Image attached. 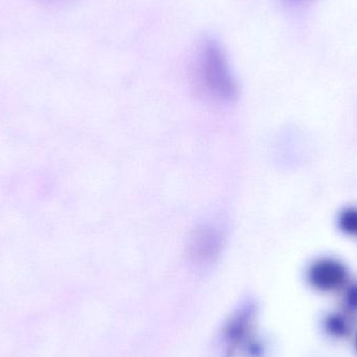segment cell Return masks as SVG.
I'll return each instance as SVG.
<instances>
[{
  "mask_svg": "<svg viewBox=\"0 0 357 357\" xmlns=\"http://www.w3.org/2000/svg\"><path fill=\"white\" fill-rule=\"evenodd\" d=\"M222 235L213 227L205 226L195 232L191 239L190 253L197 261L207 264L220 253Z\"/></svg>",
  "mask_w": 357,
  "mask_h": 357,
  "instance_id": "7a4b0ae2",
  "label": "cell"
},
{
  "mask_svg": "<svg viewBox=\"0 0 357 357\" xmlns=\"http://www.w3.org/2000/svg\"><path fill=\"white\" fill-rule=\"evenodd\" d=\"M195 77L204 92L212 100L231 102L238 94V85L222 44L206 37L199 44L195 59Z\"/></svg>",
  "mask_w": 357,
  "mask_h": 357,
  "instance_id": "6da1fadb",
  "label": "cell"
},
{
  "mask_svg": "<svg viewBox=\"0 0 357 357\" xmlns=\"http://www.w3.org/2000/svg\"><path fill=\"white\" fill-rule=\"evenodd\" d=\"M289 1H293V2H303V1H310V0H289Z\"/></svg>",
  "mask_w": 357,
  "mask_h": 357,
  "instance_id": "8992f818",
  "label": "cell"
},
{
  "mask_svg": "<svg viewBox=\"0 0 357 357\" xmlns=\"http://www.w3.org/2000/svg\"><path fill=\"white\" fill-rule=\"evenodd\" d=\"M346 228L350 231H357V213H349L346 216L345 220Z\"/></svg>",
  "mask_w": 357,
  "mask_h": 357,
  "instance_id": "5b68a950",
  "label": "cell"
},
{
  "mask_svg": "<svg viewBox=\"0 0 357 357\" xmlns=\"http://www.w3.org/2000/svg\"><path fill=\"white\" fill-rule=\"evenodd\" d=\"M345 276L343 266L333 261H324L317 264L310 275L312 284L323 291L337 289L344 282Z\"/></svg>",
  "mask_w": 357,
  "mask_h": 357,
  "instance_id": "3957f363",
  "label": "cell"
},
{
  "mask_svg": "<svg viewBox=\"0 0 357 357\" xmlns=\"http://www.w3.org/2000/svg\"><path fill=\"white\" fill-rule=\"evenodd\" d=\"M327 327L331 333H335V335H343L345 333V323L339 317L333 316V318L329 319Z\"/></svg>",
  "mask_w": 357,
  "mask_h": 357,
  "instance_id": "277c9868",
  "label": "cell"
},
{
  "mask_svg": "<svg viewBox=\"0 0 357 357\" xmlns=\"http://www.w3.org/2000/svg\"><path fill=\"white\" fill-rule=\"evenodd\" d=\"M43 1H52V0H43Z\"/></svg>",
  "mask_w": 357,
  "mask_h": 357,
  "instance_id": "52a82bcc",
  "label": "cell"
},
{
  "mask_svg": "<svg viewBox=\"0 0 357 357\" xmlns=\"http://www.w3.org/2000/svg\"><path fill=\"white\" fill-rule=\"evenodd\" d=\"M356 349H357V337H356Z\"/></svg>",
  "mask_w": 357,
  "mask_h": 357,
  "instance_id": "ba28073f",
  "label": "cell"
}]
</instances>
